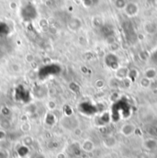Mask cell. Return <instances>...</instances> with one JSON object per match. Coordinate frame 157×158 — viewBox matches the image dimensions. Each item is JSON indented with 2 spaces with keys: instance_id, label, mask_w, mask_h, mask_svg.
<instances>
[{
  "instance_id": "cell-1",
  "label": "cell",
  "mask_w": 157,
  "mask_h": 158,
  "mask_svg": "<svg viewBox=\"0 0 157 158\" xmlns=\"http://www.w3.org/2000/svg\"><path fill=\"white\" fill-rule=\"evenodd\" d=\"M60 73H61V67L55 64H51L40 68V70L39 71V77L40 79H44L51 76L59 75Z\"/></svg>"
},
{
  "instance_id": "cell-2",
  "label": "cell",
  "mask_w": 157,
  "mask_h": 158,
  "mask_svg": "<svg viewBox=\"0 0 157 158\" xmlns=\"http://www.w3.org/2000/svg\"><path fill=\"white\" fill-rule=\"evenodd\" d=\"M31 158H45L42 155H40V154H35L34 156H32Z\"/></svg>"
}]
</instances>
